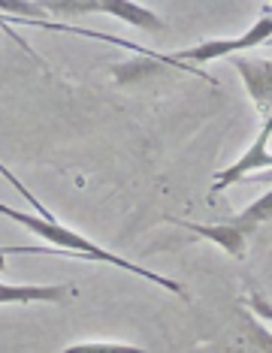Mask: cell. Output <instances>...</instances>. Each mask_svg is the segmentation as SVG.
Instances as JSON below:
<instances>
[{
    "label": "cell",
    "instance_id": "9c48e42d",
    "mask_svg": "<svg viewBox=\"0 0 272 353\" xmlns=\"http://www.w3.org/2000/svg\"><path fill=\"white\" fill-rule=\"evenodd\" d=\"M61 353H146V347L127 341H79L64 347Z\"/></svg>",
    "mask_w": 272,
    "mask_h": 353
},
{
    "label": "cell",
    "instance_id": "52a82bcc",
    "mask_svg": "<svg viewBox=\"0 0 272 353\" xmlns=\"http://www.w3.org/2000/svg\"><path fill=\"white\" fill-rule=\"evenodd\" d=\"M73 293V284H3L0 281V305H61Z\"/></svg>",
    "mask_w": 272,
    "mask_h": 353
},
{
    "label": "cell",
    "instance_id": "5b68a950",
    "mask_svg": "<svg viewBox=\"0 0 272 353\" xmlns=\"http://www.w3.org/2000/svg\"><path fill=\"white\" fill-rule=\"evenodd\" d=\"M233 61V70L242 76L245 82V91L251 103L258 106V112L263 118L272 112V61L266 58H251V54H236Z\"/></svg>",
    "mask_w": 272,
    "mask_h": 353
},
{
    "label": "cell",
    "instance_id": "277c9868",
    "mask_svg": "<svg viewBox=\"0 0 272 353\" xmlns=\"http://www.w3.org/2000/svg\"><path fill=\"white\" fill-rule=\"evenodd\" d=\"M269 142H272V112H269L266 118H263V124H260V130H258V139H254L251 145L242 151V157H239L236 163L224 166V170L215 175V181H212V194H221V190H227L230 184L245 181L248 175H254V172H260V170H272V151H269Z\"/></svg>",
    "mask_w": 272,
    "mask_h": 353
},
{
    "label": "cell",
    "instance_id": "8fae6325",
    "mask_svg": "<svg viewBox=\"0 0 272 353\" xmlns=\"http://www.w3.org/2000/svg\"><path fill=\"white\" fill-rule=\"evenodd\" d=\"M248 302H251V308L258 311V314H263L266 320H272V305H269L266 299H263V296H258V293H254V296H251V299H248Z\"/></svg>",
    "mask_w": 272,
    "mask_h": 353
},
{
    "label": "cell",
    "instance_id": "8992f818",
    "mask_svg": "<svg viewBox=\"0 0 272 353\" xmlns=\"http://www.w3.org/2000/svg\"><path fill=\"white\" fill-rule=\"evenodd\" d=\"M166 223H175V227H182L185 232H191V236L218 245L224 254L236 256V260H242L245 251H248V239L242 236V232H236L230 221H224V223H194V221H182V218L166 214Z\"/></svg>",
    "mask_w": 272,
    "mask_h": 353
},
{
    "label": "cell",
    "instance_id": "ba28073f",
    "mask_svg": "<svg viewBox=\"0 0 272 353\" xmlns=\"http://www.w3.org/2000/svg\"><path fill=\"white\" fill-rule=\"evenodd\" d=\"M266 221H272V188H269L263 196L254 199L251 205H245L242 212H239L230 223H233V230H236V232H242L245 239H251L254 232H258Z\"/></svg>",
    "mask_w": 272,
    "mask_h": 353
},
{
    "label": "cell",
    "instance_id": "7a4b0ae2",
    "mask_svg": "<svg viewBox=\"0 0 272 353\" xmlns=\"http://www.w3.org/2000/svg\"><path fill=\"white\" fill-rule=\"evenodd\" d=\"M37 6L58 15H115L118 21L146 30V34H164L166 30V21L161 15L142 3H130V0H46Z\"/></svg>",
    "mask_w": 272,
    "mask_h": 353
},
{
    "label": "cell",
    "instance_id": "6da1fadb",
    "mask_svg": "<svg viewBox=\"0 0 272 353\" xmlns=\"http://www.w3.org/2000/svg\"><path fill=\"white\" fill-rule=\"evenodd\" d=\"M0 214H3V218H10L12 223H19L21 230H28L30 236H37V239H43V242L55 245L64 254H79V256H88V260H94V263H109V266H115V269H124V272H130V275H139V278L151 281V284L164 287V290H170L173 296H179V299H188L185 287H182L179 281L166 278V275H161V272H151L146 266H136V263H130V260H124V256L106 251V248H100L97 242H91V239H85L82 232L64 227V223H58L55 218L28 214V212H19V208H10V205H3V203H0Z\"/></svg>",
    "mask_w": 272,
    "mask_h": 353
},
{
    "label": "cell",
    "instance_id": "30bf717a",
    "mask_svg": "<svg viewBox=\"0 0 272 353\" xmlns=\"http://www.w3.org/2000/svg\"><path fill=\"white\" fill-rule=\"evenodd\" d=\"M0 175H3V179H6V181H10V184H12V188H15V190H19V196H21V199H25V203H28L30 208H34V212H37V214H43V218H55V214L49 212V208H46L43 203H39V199H37L34 194H30V190L25 188V184H21V179H19V175H15V172H10V170H6V166H3V160H0Z\"/></svg>",
    "mask_w": 272,
    "mask_h": 353
},
{
    "label": "cell",
    "instance_id": "3957f363",
    "mask_svg": "<svg viewBox=\"0 0 272 353\" xmlns=\"http://www.w3.org/2000/svg\"><path fill=\"white\" fill-rule=\"evenodd\" d=\"M269 39H272V15H260L245 34L224 37V39H203V43L175 52L173 58L179 63H212L221 58H236V54H242V52H251V49H258V46L269 43Z\"/></svg>",
    "mask_w": 272,
    "mask_h": 353
}]
</instances>
